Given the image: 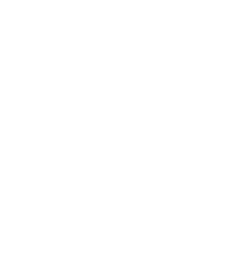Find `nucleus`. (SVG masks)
Instances as JSON below:
<instances>
[]
</instances>
